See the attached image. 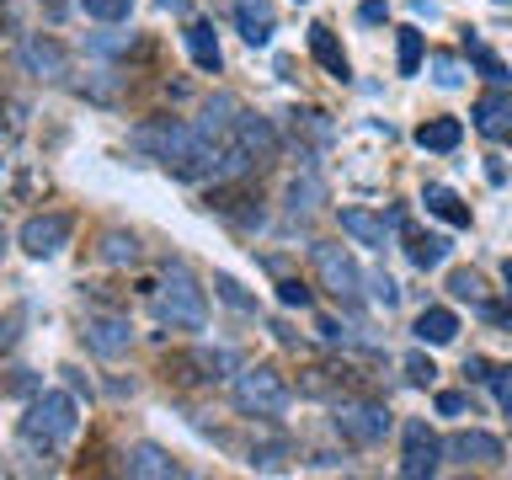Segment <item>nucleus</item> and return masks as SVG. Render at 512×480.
I'll return each mask as SVG.
<instances>
[{"label": "nucleus", "instance_id": "nucleus-1", "mask_svg": "<svg viewBox=\"0 0 512 480\" xmlns=\"http://www.w3.org/2000/svg\"><path fill=\"white\" fill-rule=\"evenodd\" d=\"M75 432H80V400L70 390H43L22 416V443L43 448V454L48 448H64Z\"/></svg>", "mask_w": 512, "mask_h": 480}, {"label": "nucleus", "instance_id": "nucleus-2", "mask_svg": "<svg viewBox=\"0 0 512 480\" xmlns=\"http://www.w3.org/2000/svg\"><path fill=\"white\" fill-rule=\"evenodd\" d=\"M155 310H160V320H166L171 331H203V326H208L203 283L192 278L182 262L166 267V278H160V294H155Z\"/></svg>", "mask_w": 512, "mask_h": 480}, {"label": "nucleus", "instance_id": "nucleus-3", "mask_svg": "<svg viewBox=\"0 0 512 480\" xmlns=\"http://www.w3.org/2000/svg\"><path fill=\"white\" fill-rule=\"evenodd\" d=\"M230 400H235V411H246V416H278L288 406V379L267 363L240 368L235 384H230Z\"/></svg>", "mask_w": 512, "mask_h": 480}, {"label": "nucleus", "instance_id": "nucleus-4", "mask_svg": "<svg viewBox=\"0 0 512 480\" xmlns=\"http://www.w3.org/2000/svg\"><path fill=\"white\" fill-rule=\"evenodd\" d=\"M331 427L342 432L347 443H358V448H374L384 443V432H390V411L379 406V400H336V411H331Z\"/></svg>", "mask_w": 512, "mask_h": 480}, {"label": "nucleus", "instance_id": "nucleus-5", "mask_svg": "<svg viewBox=\"0 0 512 480\" xmlns=\"http://www.w3.org/2000/svg\"><path fill=\"white\" fill-rule=\"evenodd\" d=\"M315 256V278H320V288H326V294H336L342 304H352L363 294V267L352 262V251L347 246H331V240H320V246L310 251Z\"/></svg>", "mask_w": 512, "mask_h": 480}, {"label": "nucleus", "instance_id": "nucleus-6", "mask_svg": "<svg viewBox=\"0 0 512 480\" xmlns=\"http://www.w3.org/2000/svg\"><path fill=\"white\" fill-rule=\"evenodd\" d=\"M16 64H22L32 80H48V86L70 80V54H64V43L48 38V32H27V38L16 43Z\"/></svg>", "mask_w": 512, "mask_h": 480}, {"label": "nucleus", "instance_id": "nucleus-7", "mask_svg": "<svg viewBox=\"0 0 512 480\" xmlns=\"http://www.w3.org/2000/svg\"><path fill=\"white\" fill-rule=\"evenodd\" d=\"M400 438H406V454H400V475H406V480H422V475L443 470V459H448L443 438L427 422H406V427H400Z\"/></svg>", "mask_w": 512, "mask_h": 480}, {"label": "nucleus", "instance_id": "nucleus-8", "mask_svg": "<svg viewBox=\"0 0 512 480\" xmlns=\"http://www.w3.org/2000/svg\"><path fill=\"white\" fill-rule=\"evenodd\" d=\"M70 230H75L70 214H32L16 240H22V251L32 256V262H48V256H59L64 246H70Z\"/></svg>", "mask_w": 512, "mask_h": 480}, {"label": "nucleus", "instance_id": "nucleus-9", "mask_svg": "<svg viewBox=\"0 0 512 480\" xmlns=\"http://www.w3.org/2000/svg\"><path fill=\"white\" fill-rule=\"evenodd\" d=\"M443 454L454 459V464H464V470H491V464H502L507 459V448H502V438L496 432H480V427H464V432H454V438L443 443Z\"/></svg>", "mask_w": 512, "mask_h": 480}, {"label": "nucleus", "instance_id": "nucleus-10", "mask_svg": "<svg viewBox=\"0 0 512 480\" xmlns=\"http://www.w3.org/2000/svg\"><path fill=\"white\" fill-rule=\"evenodd\" d=\"M230 139L251 155V166H267V160H278V150H283L278 128H272V118H262V112H240L230 123Z\"/></svg>", "mask_w": 512, "mask_h": 480}, {"label": "nucleus", "instance_id": "nucleus-11", "mask_svg": "<svg viewBox=\"0 0 512 480\" xmlns=\"http://www.w3.org/2000/svg\"><path fill=\"white\" fill-rule=\"evenodd\" d=\"M86 347L96 358H123L134 347V326L128 315H86Z\"/></svg>", "mask_w": 512, "mask_h": 480}, {"label": "nucleus", "instance_id": "nucleus-12", "mask_svg": "<svg viewBox=\"0 0 512 480\" xmlns=\"http://www.w3.org/2000/svg\"><path fill=\"white\" fill-rule=\"evenodd\" d=\"M123 470L134 480H176V475H182V464H176L160 443H134L123 454Z\"/></svg>", "mask_w": 512, "mask_h": 480}, {"label": "nucleus", "instance_id": "nucleus-13", "mask_svg": "<svg viewBox=\"0 0 512 480\" xmlns=\"http://www.w3.org/2000/svg\"><path fill=\"white\" fill-rule=\"evenodd\" d=\"M470 118H475V128H480L486 139H507V134H512V96H507L502 86L486 91V96L470 107Z\"/></svg>", "mask_w": 512, "mask_h": 480}, {"label": "nucleus", "instance_id": "nucleus-14", "mask_svg": "<svg viewBox=\"0 0 512 480\" xmlns=\"http://www.w3.org/2000/svg\"><path fill=\"white\" fill-rule=\"evenodd\" d=\"M320 203H326V182H320V171H299L294 182H288V192H283L288 219H310V214H320Z\"/></svg>", "mask_w": 512, "mask_h": 480}, {"label": "nucleus", "instance_id": "nucleus-15", "mask_svg": "<svg viewBox=\"0 0 512 480\" xmlns=\"http://www.w3.org/2000/svg\"><path fill=\"white\" fill-rule=\"evenodd\" d=\"M342 230L358 240V246L384 251V246H390V230H395V224L379 219V214H368V208H342Z\"/></svg>", "mask_w": 512, "mask_h": 480}, {"label": "nucleus", "instance_id": "nucleus-16", "mask_svg": "<svg viewBox=\"0 0 512 480\" xmlns=\"http://www.w3.org/2000/svg\"><path fill=\"white\" fill-rule=\"evenodd\" d=\"M235 22H240V38H246L251 48H267V43H272V27H278V22H272V6H267V0H240V6H235Z\"/></svg>", "mask_w": 512, "mask_h": 480}, {"label": "nucleus", "instance_id": "nucleus-17", "mask_svg": "<svg viewBox=\"0 0 512 480\" xmlns=\"http://www.w3.org/2000/svg\"><path fill=\"white\" fill-rule=\"evenodd\" d=\"M454 336H459V315H454V310L432 304V310L416 315V342H427V347H448Z\"/></svg>", "mask_w": 512, "mask_h": 480}, {"label": "nucleus", "instance_id": "nucleus-18", "mask_svg": "<svg viewBox=\"0 0 512 480\" xmlns=\"http://www.w3.org/2000/svg\"><path fill=\"white\" fill-rule=\"evenodd\" d=\"M310 54L320 59V64H326V70L336 75V80H347L352 70H347V54H342V43H336V32L326 27V22H315L310 27Z\"/></svg>", "mask_w": 512, "mask_h": 480}, {"label": "nucleus", "instance_id": "nucleus-19", "mask_svg": "<svg viewBox=\"0 0 512 480\" xmlns=\"http://www.w3.org/2000/svg\"><path fill=\"white\" fill-rule=\"evenodd\" d=\"M459 139H464V123L459 118H432V123L416 128V144H422V150H438V155L459 150Z\"/></svg>", "mask_w": 512, "mask_h": 480}, {"label": "nucleus", "instance_id": "nucleus-20", "mask_svg": "<svg viewBox=\"0 0 512 480\" xmlns=\"http://www.w3.org/2000/svg\"><path fill=\"white\" fill-rule=\"evenodd\" d=\"M422 203H427V214H438V219H448V224H459V230L470 224V208L459 203V192H454V187H438V182H432V187L422 192Z\"/></svg>", "mask_w": 512, "mask_h": 480}, {"label": "nucleus", "instance_id": "nucleus-21", "mask_svg": "<svg viewBox=\"0 0 512 480\" xmlns=\"http://www.w3.org/2000/svg\"><path fill=\"white\" fill-rule=\"evenodd\" d=\"M406 256H411L422 272L443 267V262H448V235H406Z\"/></svg>", "mask_w": 512, "mask_h": 480}, {"label": "nucleus", "instance_id": "nucleus-22", "mask_svg": "<svg viewBox=\"0 0 512 480\" xmlns=\"http://www.w3.org/2000/svg\"><path fill=\"white\" fill-rule=\"evenodd\" d=\"M187 48H192V64H198V70H208V75L219 70V38H214V27H208V22L187 27Z\"/></svg>", "mask_w": 512, "mask_h": 480}, {"label": "nucleus", "instance_id": "nucleus-23", "mask_svg": "<svg viewBox=\"0 0 512 480\" xmlns=\"http://www.w3.org/2000/svg\"><path fill=\"white\" fill-rule=\"evenodd\" d=\"M102 262H112V267H134V262H139V235L107 230V235H102Z\"/></svg>", "mask_w": 512, "mask_h": 480}, {"label": "nucleus", "instance_id": "nucleus-24", "mask_svg": "<svg viewBox=\"0 0 512 480\" xmlns=\"http://www.w3.org/2000/svg\"><path fill=\"white\" fill-rule=\"evenodd\" d=\"M422 59H427L422 32H416V27H400V43H395V64H400V75H416V70H422Z\"/></svg>", "mask_w": 512, "mask_h": 480}, {"label": "nucleus", "instance_id": "nucleus-25", "mask_svg": "<svg viewBox=\"0 0 512 480\" xmlns=\"http://www.w3.org/2000/svg\"><path fill=\"white\" fill-rule=\"evenodd\" d=\"M214 288H219V299H224V304H230V310H246V315L256 310V299H251V294H246V288H240V283L230 278V272H214Z\"/></svg>", "mask_w": 512, "mask_h": 480}, {"label": "nucleus", "instance_id": "nucleus-26", "mask_svg": "<svg viewBox=\"0 0 512 480\" xmlns=\"http://www.w3.org/2000/svg\"><path fill=\"white\" fill-rule=\"evenodd\" d=\"M470 59L480 64V70H486V80H491V86H507V80H512V75H507V64L496 59L486 43H475V38H470Z\"/></svg>", "mask_w": 512, "mask_h": 480}, {"label": "nucleus", "instance_id": "nucleus-27", "mask_svg": "<svg viewBox=\"0 0 512 480\" xmlns=\"http://www.w3.org/2000/svg\"><path fill=\"white\" fill-rule=\"evenodd\" d=\"M80 6H86V16H96V22H128L134 0H80Z\"/></svg>", "mask_w": 512, "mask_h": 480}, {"label": "nucleus", "instance_id": "nucleus-28", "mask_svg": "<svg viewBox=\"0 0 512 480\" xmlns=\"http://www.w3.org/2000/svg\"><path fill=\"white\" fill-rule=\"evenodd\" d=\"M427 70H432V80H438L443 91L464 86V70H459V59H448V54H432V59H427Z\"/></svg>", "mask_w": 512, "mask_h": 480}, {"label": "nucleus", "instance_id": "nucleus-29", "mask_svg": "<svg viewBox=\"0 0 512 480\" xmlns=\"http://www.w3.org/2000/svg\"><path fill=\"white\" fill-rule=\"evenodd\" d=\"M448 288H454V299H470V304H486V283H480V272H454L448 278Z\"/></svg>", "mask_w": 512, "mask_h": 480}, {"label": "nucleus", "instance_id": "nucleus-30", "mask_svg": "<svg viewBox=\"0 0 512 480\" xmlns=\"http://www.w3.org/2000/svg\"><path fill=\"white\" fill-rule=\"evenodd\" d=\"M363 283H368V299L384 304V310H390V304H400V283L390 278V272H374V278H363Z\"/></svg>", "mask_w": 512, "mask_h": 480}, {"label": "nucleus", "instance_id": "nucleus-31", "mask_svg": "<svg viewBox=\"0 0 512 480\" xmlns=\"http://www.w3.org/2000/svg\"><path fill=\"white\" fill-rule=\"evenodd\" d=\"M288 448L283 443H267V448H251V470H283Z\"/></svg>", "mask_w": 512, "mask_h": 480}, {"label": "nucleus", "instance_id": "nucleus-32", "mask_svg": "<svg viewBox=\"0 0 512 480\" xmlns=\"http://www.w3.org/2000/svg\"><path fill=\"white\" fill-rule=\"evenodd\" d=\"M406 379H411V384H432V379H438V368H432V358H422V352H416V358H406Z\"/></svg>", "mask_w": 512, "mask_h": 480}, {"label": "nucleus", "instance_id": "nucleus-33", "mask_svg": "<svg viewBox=\"0 0 512 480\" xmlns=\"http://www.w3.org/2000/svg\"><path fill=\"white\" fill-rule=\"evenodd\" d=\"M464 411H470V395H459V390L438 395V416H464Z\"/></svg>", "mask_w": 512, "mask_h": 480}, {"label": "nucleus", "instance_id": "nucleus-34", "mask_svg": "<svg viewBox=\"0 0 512 480\" xmlns=\"http://www.w3.org/2000/svg\"><path fill=\"white\" fill-rule=\"evenodd\" d=\"M278 299L288 304V310H294V304H299V310H304V304H310V288H304V283H294V278H288V283H278Z\"/></svg>", "mask_w": 512, "mask_h": 480}, {"label": "nucleus", "instance_id": "nucleus-35", "mask_svg": "<svg viewBox=\"0 0 512 480\" xmlns=\"http://www.w3.org/2000/svg\"><path fill=\"white\" fill-rule=\"evenodd\" d=\"M491 390H496V406L512 411V368H502V374H491Z\"/></svg>", "mask_w": 512, "mask_h": 480}, {"label": "nucleus", "instance_id": "nucleus-36", "mask_svg": "<svg viewBox=\"0 0 512 480\" xmlns=\"http://www.w3.org/2000/svg\"><path fill=\"white\" fill-rule=\"evenodd\" d=\"M358 16H363V22H384V6H379V0H368V6H363Z\"/></svg>", "mask_w": 512, "mask_h": 480}, {"label": "nucleus", "instance_id": "nucleus-37", "mask_svg": "<svg viewBox=\"0 0 512 480\" xmlns=\"http://www.w3.org/2000/svg\"><path fill=\"white\" fill-rule=\"evenodd\" d=\"M155 6H160V11H187L192 0H155Z\"/></svg>", "mask_w": 512, "mask_h": 480}, {"label": "nucleus", "instance_id": "nucleus-38", "mask_svg": "<svg viewBox=\"0 0 512 480\" xmlns=\"http://www.w3.org/2000/svg\"><path fill=\"white\" fill-rule=\"evenodd\" d=\"M0 256H6V230H0Z\"/></svg>", "mask_w": 512, "mask_h": 480}]
</instances>
